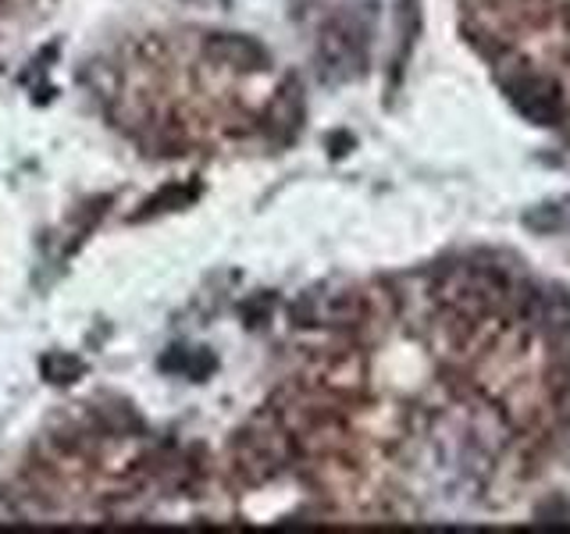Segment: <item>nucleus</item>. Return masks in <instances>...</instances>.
Masks as SVG:
<instances>
[{
    "instance_id": "nucleus-1",
    "label": "nucleus",
    "mask_w": 570,
    "mask_h": 534,
    "mask_svg": "<svg viewBox=\"0 0 570 534\" xmlns=\"http://www.w3.org/2000/svg\"><path fill=\"white\" fill-rule=\"evenodd\" d=\"M507 93L513 100V107L524 118H531L534 125H557L563 115V97L560 86L552 82L549 76H539V71L517 68L513 76L507 79Z\"/></svg>"
},
{
    "instance_id": "nucleus-2",
    "label": "nucleus",
    "mask_w": 570,
    "mask_h": 534,
    "mask_svg": "<svg viewBox=\"0 0 570 534\" xmlns=\"http://www.w3.org/2000/svg\"><path fill=\"white\" fill-rule=\"evenodd\" d=\"M524 228H531L534 236H560V231H570V196H560V200H549L539 207H528Z\"/></svg>"
}]
</instances>
